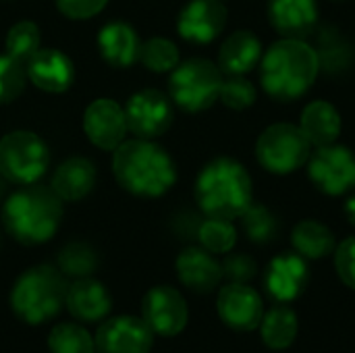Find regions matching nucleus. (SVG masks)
I'll return each mask as SVG.
<instances>
[{"mask_svg":"<svg viewBox=\"0 0 355 353\" xmlns=\"http://www.w3.org/2000/svg\"><path fill=\"white\" fill-rule=\"evenodd\" d=\"M341 114L327 100H314L302 110L300 129L316 148L335 144L341 133Z\"/></svg>","mask_w":355,"mask_h":353,"instance_id":"obj_22","label":"nucleus"},{"mask_svg":"<svg viewBox=\"0 0 355 353\" xmlns=\"http://www.w3.org/2000/svg\"><path fill=\"white\" fill-rule=\"evenodd\" d=\"M108 0H56L58 10L69 17V19H89L94 15H98Z\"/></svg>","mask_w":355,"mask_h":353,"instance_id":"obj_38","label":"nucleus"},{"mask_svg":"<svg viewBox=\"0 0 355 353\" xmlns=\"http://www.w3.org/2000/svg\"><path fill=\"white\" fill-rule=\"evenodd\" d=\"M48 350L52 353H96V343L81 325L62 322L50 331Z\"/></svg>","mask_w":355,"mask_h":353,"instance_id":"obj_28","label":"nucleus"},{"mask_svg":"<svg viewBox=\"0 0 355 353\" xmlns=\"http://www.w3.org/2000/svg\"><path fill=\"white\" fill-rule=\"evenodd\" d=\"M243 221V229L245 235L250 237V241L258 243V246H266L272 239H277L279 235V218L262 204H250L248 210L239 216Z\"/></svg>","mask_w":355,"mask_h":353,"instance_id":"obj_29","label":"nucleus"},{"mask_svg":"<svg viewBox=\"0 0 355 353\" xmlns=\"http://www.w3.org/2000/svg\"><path fill=\"white\" fill-rule=\"evenodd\" d=\"M297 327L300 325H297L295 312L285 306H277L260 322L262 341L270 350H277V352L287 350L293 345V341L297 337Z\"/></svg>","mask_w":355,"mask_h":353,"instance_id":"obj_26","label":"nucleus"},{"mask_svg":"<svg viewBox=\"0 0 355 353\" xmlns=\"http://www.w3.org/2000/svg\"><path fill=\"white\" fill-rule=\"evenodd\" d=\"M98 46L108 64L129 67L135 58H139L141 42L133 27H129L123 21H112L100 29Z\"/></svg>","mask_w":355,"mask_h":353,"instance_id":"obj_23","label":"nucleus"},{"mask_svg":"<svg viewBox=\"0 0 355 353\" xmlns=\"http://www.w3.org/2000/svg\"><path fill=\"white\" fill-rule=\"evenodd\" d=\"M27 81V71L23 62L6 56H0V104H6L15 100Z\"/></svg>","mask_w":355,"mask_h":353,"instance_id":"obj_35","label":"nucleus"},{"mask_svg":"<svg viewBox=\"0 0 355 353\" xmlns=\"http://www.w3.org/2000/svg\"><path fill=\"white\" fill-rule=\"evenodd\" d=\"M98 256L87 243H69L58 254V270L64 277H89L96 270Z\"/></svg>","mask_w":355,"mask_h":353,"instance_id":"obj_32","label":"nucleus"},{"mask_svg":"<svg viewBox=\"0 0 355 353\" xmlns=\"http://www.w3.org/2000/svg\"><path fill=\"white\" fill-rule=\"evenodd\" d=\"M96 183V169L87 158H69L52 175V189L62 202L85 198Z\"/></svg>","mask_w":355,"mask_h":353,"instance_id":"obj_24","label":"nucleus"},{"mask_svg":"<svg viewBox=\"0 0 355 353\" xmlns=\"http://www.w3.org/2000/svg\"><path fill=\"white\" fill-rule=\"evenodd\" d=\"M291 243H293L295 252L300 256H304L306 260H320V258L333 254L337 248L333 231L327 225L312 221V218L300 221L293 227Z\"/></svg>","mask_w":355,"mask_h":353,"instance_id":"obj_25","label":"nucleus"},{"mask_svg":"<svg viewBox=\"0 0 355 353\" xmlns=\"http://www.w3.org/2000/svg\"><path fill=\"white\" fill-rule=\"evenodd\" d=\"M314 50L318 54L320 69H324L329 73H341V71H345L349 67L352 48L335 27H324L320 31L318 46Z\"/></svg>","mask_w":355,"mask_h":353,"instance_id":"obj_27","label":"nucleus"},{"mask_svg":"<svg viewBox=\"0 0 355 353\" xmlns=\"http://www.w3.org/2000/svg\"><path fill=\"white\" fill-rule=\"evenodd\" d=\"M220 266H223V279H227L229 283H243V285H248L250 281H254V277L258 273L256 260L252 256H248V254L227 256Z\"/></svg>","mask_w":355,"mask_h":353,"instance_id":"obj_36","label":"nucleus"},{"mask_svg":"<svg viewBox=\"0 0 355 353\" xmlns=\"http://www.w3.org/2000/svg\"><path fill=\"white\" fill-rule=\"evenodd\" d=\"M94 343L98 353H150L154 333L144 318L116 316L98 327Z\"/></svg>","mask_w":355,"mask_h":353,"instance_id":"obj_12","label":"nucleus"},{"mask_svg":"<svg viewBox=\"0 0 355 353\" xmlns=\"http://www.w3.org/2000/svg\"><path fill=\"white\" fill-rule=\"evenodd\" d=\"M27 77L44 92L60 94L67 92L73 83L75 69L67 54L60 50H37L27 62H25Z\"/></svg>","mask_w":355,"mask_h":353,"instance_id":"obj_18","label":"nucleus"},{"mask_svg":"<svg viewBox=\"0 0 355 353\" xmlns=\"http://www.w3.org/2000/svg\"><path fill=\"white\" fill-rule=\"evenodd\" d=\"M83 129L94 146L102 150H114L125 141V133L129 131L125 108L108 98L94 100L85 108Z\"/></svg>","mask_w":355,"mask_h":353,"instance_id":"obj_15","label":"nucleus"},{"mask_svg":"<svg viewBox=\"0 0 355 353\" xmlns=\"http://www.w3.org/2000/svg\"><path fill=\"white\" fill-rule=\"evenodd\" d=\"M141 62L154 73H168L179 64V48L166 37H152L139 48Z\"/></svg>","mask_w":355,"mask_h":353,"instance_id":"obj_33","label":"nucleus"},{"mask_svg":"<svg viewBox=\"0 0 355 353\" xmlns=\"http://www.w3.org/2000/svg\"><path fill=\"white\" fill-rule=\"evenodd\" d=\"M177 275L187 289L196 293H210L223 281V266L208 250L187 248L177 258Z\"/></svg>","mask_w":355,"mask_h":353,"instance_id":"obj_20","label":"nucleus"},{"mask_svg":"<svg viewBox=\"0 0 355 353\" xmlns=\"http://www.w3.org/2000/svg\"><path fill=\"white\" fill-rule=\"evenodd\" d=\"M198 239L210 254H229L237 243V231L231 221L206 218L198 229Z\"/></svg>","mask_w":355,"mask_h":353,"instance_id":"obj_31","label":"nucleus"},{"mask_svg":"<svg viewBox=\"0 0 355 353\" xmlns=\"http://www.w3.org/2000/svg\"><path fill=\"white\" fill-rule=\"evenodd\" d=\"M345 216L349 218V223L355 227V193L345 202Z\"/></svg>","mask_w":355,"mask_h":353,"instance_id":"obj_39","label":"nucleus"},{"mask_svg":"<svg viewBox=\"0 0 355 353\" xmlns=\"http://www.w3.org/2000/svg\"><path fill=\"white\" fill-rule=\"evenodd\" d=\"M252 177L233 158L206 164L196 181V202L208 218H239L252 204Z\"/></svg>","mask_w":355,"mask_h":353,"instance_id":"obj_4","label":"nucleus"},{"mask_svg":"<svg viewBox=\"0 0 355 353\" xmlns=\"http://www.w3.org/2000/svg\"><path fill=\"white\" fill-rule=\"evenodd\" d=\"M67 310L81 322H98L110 314L112 300L100 281L81 277L67 289Z\"/></svg>","mask_w":355,"mask_h":353,"instance_id":"obj_19","label":"nucleus"},{"mask_svg":"<svg viewBox=\"0 0 355 353\" xmlns=\"http://www.w3.org/2000/svg\"><path fill=\"white\" fill-rule=\"evenodd\" d=\"M127 127L141 139L160 137L173 125V104L158 89H141L125 106Z\"/></svg>","mask_w":355,"mask_h":353,"instance_id":"obj_11","label":"nucleus"},{"mask_svg":"<svg viewBox=\"0 0 355 353\" xmlns=\"http://www.w3.org/2000/svg\"><path fill=\"white\" fill-rule=\"evenodd\" d=\"M262 281H264L266 293L275 302L287 304V302L297 300L306 291L310 283V268L304 256L287 252V254L275 256L268 262Z\"/></svg>","mask_w":355,"mask_h":353,"instance_id":"obj_14","label":"nucleus"},{"mask_svg":"<svg viewBox=\"0 0 355 353\" xmlns=\"http://www.w3.org/2000/svg\"><path fill=\"white\" fill-rule=\"evenodd\" d=\"M312 154V144L300 125L275 123L266 127L256 141V158L272 175H289L302 169Z\"/></svg>","mask_w":355,"mask_h":353,"instance_id":"obj_7","label":"nucleus"},{"mask_svg":"<svg viewBox=\"0 0 355 353\" xmlns=\"http://www.w3.org/2000/svg\"><path fill=\"white\" fill-rule=\"evenodd\" d=\"M67 281L54 266H33L25 270L10 291V308L27 325H42L67 306Z\"/></svg>","mask_w":355,"mask_h":353,"instance_id":"obj_5","label":"nucleus"},{"mask_svg":"<svg viewBox=\"0 0 355 353\" xmlns=\"http://www.w3.org/2000/svg\"><path fill=\"white\" fill-rule=\"evenodd\" d=\"M50 162L46 141L31 131H10L0 139V175L17 185L42 179Z\"/></svg>","mask_w":355,"mask_h":353,"instance_id":"obj_8","label":"nucleus"},{"mask_svg":"<svg viewBox=\"0 0 355 353\" xmlns=\"http://www.w3.org/2000/svg\"><path fill=\"white\" fill-rule=\"evenodd\" d=\"M335 268L339 279L349 289H355V235L343 239L335 248Z\"/></svg>","mask_w":355,"mask_h":353,"instance_id":"obj_37","label":"nucleus"},{"mask_svg":"<svg viewBox=\"0 0 355 353\" xmlns=\"http://www.w3.org/2000/svg\"><path fill=\"white\" fill-rule=\"evenodd\" d=\"M218 98L227 108L245 110L256 102V87L245 75H229V79H223Z\"/></svg>","mask_w":355,"mask_h":353,"instance_id":"obj_34","label":"nucleus"},{"mask_svg":"<svg viewBox=\"0 0 355 353\" xmlns=\"http://www.w3.org/2000/svg\"><path fill=\"white\" fill-rule=\"evenodd\" d=\"M268 21L283 35L306 40L318 21L316 0H268Z\"/></svg>","mask_w":355,"mask_h":353,"instance_id":"obj_17","label":"nucleus"},{"mask_svg":"<svg viewBox=\"0 0 355 353\" xmlns=\"http://www.w3.org/2000/svg\"><path fill=\"white\" fill-rule=\"evenodd\" d=\"M308 175L318 191L343 196L355 187V154L339 144L320 146L308 158Z\"/></svg>","mask_w":355,"mask_h":353,"instance_id":"obj_9","label":"nucleus"},{"mask_svg":"<svg viewBox=\"0 0 355 353\" xmlns=\"http://www.w3.org/2000/svg\"><path fill=\"white\" fill-rule=\"evenodd\" d=\"M223 85V71L208 58H189L173 69L168 92L173 102L187 112H202L210 108Z\"/></svg>","mask_w":355,"mask_h":353,"instance_id":"obj_6","label":"nucleus"},{"mask_svg":"<svg viewBox=\"0 0 355 353\" xmlns=\"http://www.w3.org/2000/svg\"><path fill=\"white\" fill-rule=\"evenodd\" d=\"M318 73V54L306 40L283 37L260 58V83L264 92L279 102L302 98L314 85Z\"/></svg>","mask_w":355,"mask_h":353,"instance_id":"obj_1","label":"nucleus"},{"mask_svg":"<svg viewBox=\"0 0 355 353\" xmlns=\"http://www.w3.org/2000/svg\"><path fill=\"white\" fill-rule=\"evenodd\" d=\"M262 42L254 31L241 29L229 35L218 52V69L227 75H248L260 64Z\"/></svg>","mask_w":355,"mask_h":353,"instance_id":"obj_21","label":"nucleus"},{"mask_svg":"<svg viewBox=\"0 0 355 353\" xmlns=\"http://www.w3.org/2000/svg\"><path fill=\"white\" fill-rule=\"evenodd\" d=\"M62 218V200L52 187L23 185L15 191L2 208V223L10 237L25 246H40L48 241Z\"/></svg>","mask_w":355,"mask_h":353,"instance_id":"obj_3","label":"nucleus"},{"mask_svg":"<svg viewBox=\"0 0 355 353\" xmlns=\"http://www.w3.org/2000/svg\"><path fill=\"white\" fill-rule=\"evenodd\" d=\"M216 310L220 320L241 333L256 331L264 318L262 310V298L258 295L256 289L243 283H229L218 291L216 300Z\"/></svg>","mask_w":355,"mask_h":353,"instance_id":"obj_13","label":"nucleus"},{"mask_svg":"<svg viewBox=\"0 0 355 353\" xmlns=\"http://www.w3.org/2000/svg\"><path fill=\"white\" fill-rule=\"evenodd\" d=\"M141 318L152 329V333L160 337H175L187 327V302L177 289L158 285L144 295Z\"/></svg>","mask_w":355,"mask_h":353,"instance_id":"obj_10","label":"nucleus"},{"mask_svg":"<svg viewBox=\"0 0 355 353\" xmlns=\"http://www.w3.org/2000/svg\"><path fill=\"white\" fill-rule=\"evenodd\" d=\"M112 171L121 187L141 198H158L177 181V169L166 150L141 137L114 148Z\"/></svg>","mask_w":355,"mask_h":353,"instance_id":"obj_2","label":"nucleus"},{"mask_svg":"<svg viewBox=\"0 0 355 353\" xmlns=\"http://www.w3.org/2000/svg\"><path fill=\"white\" fill-rule=\"evenodd\" d=\"M40 42L42 35L37 25L31 21H19L6 33V54L25 64L40 50Z\"/></svg>","mask_w":355,"mask_h":353,"instance_id":"obj_30","label":"nucleus"},{"mask_svg":"<svg viewBox=\"0 0 355 353\" xmlns=\"http://www.w3.org/2000/svg\"><path fill=\"white\" fill-rule=\"evenodd\" d=\"M227 6L220 0H191L179 15L177 31L193 44L216 40L227 25Z\"/></svg>","mask_w":355,"mask_h":353,"instance_id":"obj_16","label":"nucleus"}]
</instances>
